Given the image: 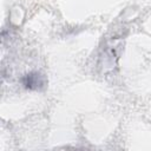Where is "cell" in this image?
<instances>
[{"label": "cell", "instance_id": "1", "mask_svg": "<svg viewBox=\"0 0 151 151\" xmlns=\"http://www.w3.org/2000/svg\"><path fill=\"white\" fill-rule=\"evenodd\" d=\"M24 81V85L27 87V88H31V90H35L38 88L39 86L44 85V81L41 79V76L37 72H33V73H28L22 79Z\"/></svg>", "mask_w": 151, "mask_h": 151}]
</instances>
